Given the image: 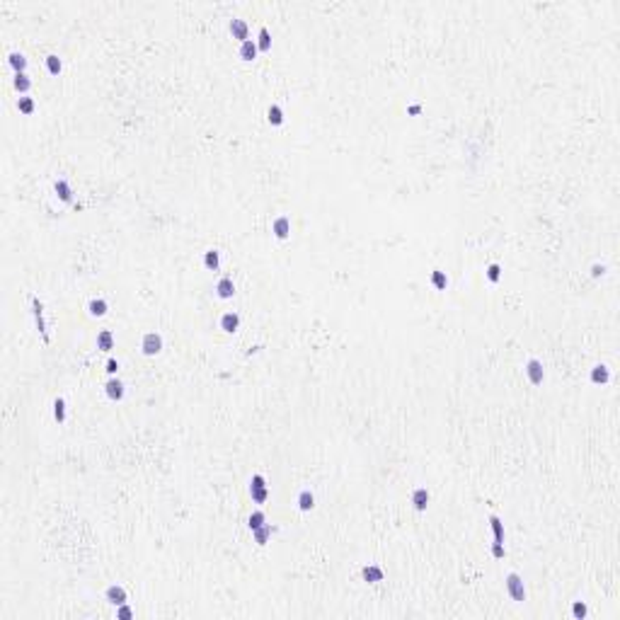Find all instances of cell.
I'll return each mask as SVG.
<instances>
[{
  "label": "cell",
  "instance_id": "6da1fadb",
  "mask_svg": "<svg viewBox=\"0 0 620 620\" xmlns=\"http://www.w3.org/2000/svg\"><path fill=\"white\" fill-rule=\"evenodd\" d=\"M250 497L255 504H264L269 499V487H267V480H264L262 473H255L250 480Z\"/></svg>",
  "mask_w": 620,
  "mask_h": 620
},
{
  "label": "cell",
  "instance_id": "7a4b0ae2",
  "mask_svg": "<svg viewBox=\"0 0 620 620\" xmlns=\"http://www.w3.org/2000/svg\"><path fill=\"white\" fill-rule=\"evenodd\" d=\"M506 591L514 601H526V586H523V579L518 577L516 572L506 574Z\"/></svg>",
  "mask_w": 620,
  "mask_h": 620
},
{
  "label": "cell",
  "instance_id": "3957f363",
  "mask_svg": "<svg viewBox=\"0 0 620 620\" xmlns=\"http://www.w3.org/2000/svg\"><path fill=\"white\" fill-rule=\"evenodd\" d=\"M141 351L145 356H155L162 351V337L158 332H145L143 340H141Z\"/></svg>",
  "mask_w": 620,
  "mask_h": 620
},
{
  "label": "cell",
  "instance_id": "277c9868",
  "mask_svg": "<svg viewBox=\"0 0 620 620\" xmlns=\"http://www.w3.org/2000/svg\"><path fill=\"white\" fill-rule=\"evenodd\" d=\"M526 375H528V381L533 383V385H540L543 383V378H545V368H543V364L538 361V359H528L526 361Z\"/></svg>",
  "mask_w": 620,
  "mask_h": 620
},
{
  "label": "cell",
  "instance_id": "5b68a950",
  "mask_svg": "<svg viewBox=\"0 0 620 620\" xmlns=\"http://www.w3.org/2000/svg\"><path fill=\"white\" fill-rule=\"evenodd\" d=\"M228 29H230V34H233V39H240V44L250 39V25H247L245 20H238V17L230 20Z\"/></svg>",
  "mask_w": 620,
  "mask_h": 620
},
{
  "label": "cell",
  "instance_id": "8992f818",
  "mask_svg": "<svg viewBox=\"0 0 620 620\" xmlns=\"http://www.w3.org/2000/svg\"><path fill=\"white\" fill-rule=\"evenodd\" d=\"M104 392H107V398H109V400H114V402H117V400L124 398L126 388H124V383H121L117 375H111L109 381L104 383Z\"/></svg>",
  "mask_w": 620,
  "mask_h": 620
},
{
  "label": "cell",
  "instance_id": "52a82bcc",
  "mask_svg": "<svg viewBox=\"0 0 620 620\" xmlns=\"http://www.w3.org/2000/svg\"><path fill=\"white\" fill-rule=\"evenodd\" d=\"M272 233L279 240H286L291 235V218L289 216H276L272 223Z\"/></svg>",
  "mask_w": 620,
  "mask_h": 620
},
{
  "label": "cell",
  "instance_id": "ba28073f",
  "mask_svg": "<svg viewBox=\"0 0 620 620\" xmlns=\"http://www.w3.org/2000/svg\"><path fill=\"white\" fill-rule=\"evenodd\" d=\"M104 596H107V601H109L111 606H121V603H126V598H128L126 589H124L121 584H111V586H107Z\"/></svg>",
  "mask_w": 620,
  "mask_h": 620
},
{
  "label": "cell",
  "instance_id": "9c48e42d",
  "mask_svg": "<svg viewBox=\"0 0 620 620\" xmlns=\"http://www.w3.org/2000/svg\"><path fill=\"white\" fill-rule=\"evenodd\" d=\"M429 499H431V494H429L426 487H415V490H412V504H415L417 511H426Z\"/></svg>",
  "mask_w": 620,
  "mask_h": 620
},
{
  "label": "cell",
  "instance_id": "30bf717a",
  "mask_svg": "<svg viewBox=\"0 0 620 620\" xmlns=\"http://www.w3.org/2000/svg\"><path fill=\"white\" fill-rule=\"evenodd\" d=\"M216 296L223 298V300H228V298L235 296V284H233V279L223 276V279L216 284Z\"/></svg>",
  "mask_w": 620,
  "mask_h": 620
},
{
  "label": "cell",
  "instance_id": "8fae6325",
  "mask_svg": "<svg viewBox=\"0 0 620 620\" xmlns=\"http://www.w3.org/2000/svg\"><path fill=\"white\" fill-rule=\"evenodd\" d=\"M591 383H596V385H606V383L611 381V371H608V366L603 364H596L594 368H591Z\"/></svg>",
  "mask_w": 620,
  "mask_h": 620
},
{
  "label": "cell",
  "instance_id": "7c38bea8",
  "mask_svg": "<svg viewBox=\"0 0 620 620\" xmlns=\"http://www.w3.org/2000/svg\"><path fill=\"white\" fill-rule=\"evenodd\" d=\"M361 577H364V581H368V584H378V581H383V569L378 567V565H366L364 569H361Z\"/></svg>",
  "mask_w": 620,
  "mask_h": 620
},
{
  "label": "cell",
  "instance_id": "4fadbf2b",
  "mask_svg": "<svg viewBox=\"0 0 620 620\" xmlns=\"http://www.w3.org/2000/svg\"><path fill=\"white\" fill-rule=\"evenodd\" d=\"M238 327H240V315L238 313L230 310V313L221 315V330L223 332H230V334H233V332H238Z\"/></svg>",
  "mask_w": 620,
  "mask_h": 620
},
{
  "label": "cell",
  "instance_id": "5bb4252c",
  "mask_svg": "<svg viewBox=\"0 0 620 620\" xmlns=\"http://www.w3.org/2000/svg\"><path fill=\"white\" fill-rule=\"evenodd\" d=\"M53 189H56V194H59V199L63 201V204H70V201H73V189H70L68 179H56Z\"/></svg>",
  "mask_w": 620,
  "mask_h": 620
},
{
  "label": "cell",
  "instance_id": "9a60e30c",
  "mask_svg": "<svg viewBox=\"0 0 620 620\" xmlns=\"http://www.w3.org/2000/svg\"><path fill=\"white\" fill-rule=\"evenodd\" d=\"M240 59L242 61H255L257 53H259V49H257V42L255 39H247V42L240 44Z\"/></svg>",
  "mask_w": 620,
  "mask_h": 620
},
{
  "label": "cell",
  "instance_id": "2e32d148",
  "mask_svg": "<svg viewBox=\"0 0 620 620\" xmlns=\"http://www.w3.org/2000/svg\"><path fill=\"white\" fill-rule=\"evenodd\" d=\"M296 504H298V509L300 511H313L315 509V494L310 492V490H300Z\"/></svg>",
  "mask_w": 620,
  "mask_h": 620
},
{
  "label": "cell",
  "instance_id": "e0dca14e",
  "mask_svg": "<svg viewBox=\"0 0 620 620\" xmlns=\"http://www.w3.org/2000/svg\"><path fill=\"white\" fill-rule=\"evenodd\" d=\"M32 308H34V320H36V327H39V332L44 334V340H49V334H46V323H44V306L39 298H32Z\"/></svg>",
  "mask_w": 620,
  "mask_h": 620
},
{
  "label": "cell",
  "instance_id": "ac0fdd59",
  "mask_svg": "<svg viewBox=\"0 0 620 620\" xmlns=\"http://www.w3.org/2000/svg\"><path fill=\"white\" fill-rule=\"evenodd\" d=\"M97 349H100V351H111V349H114V332L111 330H100V334H97Z\"/></svg>",
  "mask_w": 620,
  "mask_h": 620
},
{
  "label": "cell",
  "instance_id": "d6986e66",
  "mask_svg": "<svg viewBox=\"0 0 620 620\" xmlns=\"http://www.w3.org/2000/svg\"><path fill=\"white\" fill-rule=\"evenodd\" d=\"M8 63H10V68L15 70V73H27V59H25V53L12 51V53L8 56Z\"/></svg>",
  "mask_w": 620,
  "mask_h": 620
},
{
  "label": "cell",
  "instance_id": "ffe728a7",
  "mask_svg": "<svg viewBox=\"0 0 620 620\" xmlns=\"http://www.w3.org/2000/svg\"><path fill=\"white\" fill-rule=\"evenodd\" d=\"M12 85H15V90H17L20 95H27L29 92V87H32V78L27 76V73H15Z\"/></svg>",
  "mask_w": 620,
  "mask_h": 620
},
{
  "label": "cell",
  "instance_id": "44dd1931",
  "mask_svg": "<svg viewBox=\"0 0 620 620\" xmlns=\"http://www.w3.org/2000/svg\"><path fill=\"white\" fill-rule=\"evenodd\" d=\"M204 267L209 272H216L221 267V252L218 250H206L204 252Z\"/></svg>",
  "mask_w": 620,
  "mask_h": 620
},
{
  "label": "cell",
  "instance_id": "7402d4cb",
  "mask_svg": "<svg viewBox=\"0 0 620 620\" xmlns=\"http://www.w3.org/2000/svg\"><path fill=\"white\" fill-rule=\"evenodd\" d=\"M267 121H269L272 126H281V124H284V109H281L279 104H269V109H267Z\"/></svg>",
  "mask_w": 620,
  "mask_h": 620
},
{
  "label": "cell",
  "instance_id": "603a6c76",
  "mask_svg": "<svg viewBox=\"0 0 620 620\" xmlns=\"http://www.w3.org/2000/svg\"><path fill=\"white\" fill-rule=\"evenodd\" d=\"M490 526H492V533H494V543L504 545V523H501V518L497 514L490 516Z\"/></svg>",
  "mask_w": 620,
  "mask_h": 620
},
{
  "label": "cell",
  "instance_id": "cb8c5ba5",
  "mask_svg": "<svg viewBox=\"0 0 620 620\" xmlns=\"http://www.w3.org/2000/svg\"><path fill=\"white\" fill-rule=\"evenodd\" d=\"M274 533L272 523H264V526H259L257 531H252V538H255L257 545H267V540H269V535Z\"/></svg>",
  "mask_w": 620,
  "mask_h": 620
},
{
  "label": "cell",
  "instance_id": "d4e9b609",
  "mask_svg": "<svg viewBox=\"0 0 620 620\" xmlns=\"http://www.w3.org/2000/svg\"><path fill=\"white\" fill-rule=\"evenodd\" d=\"M87 310H90L95 317H102V315H107L109 306H107V300H104V298H92V300H90V306H87Z\"/></svg>",
  "mask_w": 620,
  "mask_h": 620
},
{
  "label": "cell",
  "instance_id": "484cf974",
  "mask_svg": "<svg viewBox=\"0 0 620 620\" xmlns=\"http://www.w3.org/2000/svg\"><path fill=\"white\" fill-rule=\"evenodd\" d=\"M431 286L436 291H446V286H448V276H446V272H441V269H434V272H431Z\"/></svg>",
  "mask_w": 620,
  "mask_h": 620
},
{
  "label": "cell",
  "instance_id": "4316f807",
  "mask_svg": "<svg viewBox=\"0 0 620 620\" xmlns=\"http://www.w3.org/2000/svg\"><path fill=\"white\" fill-rule=\"evenodd\" d=\"M257 49H259V51H269V49H272V34H269V29H267V27H259Z\"/></svg>",
  "mask_w": 620,
  "mask_h": 620
},
{
  "label": "cell",
  "instance_id": "83f0119b",
  "mask_svg": "<svg viewBox=\"0 0 620 620\" xmlns=\"http://www.w3.org/2000/svg\"><path fill=\"white\" fill-rule=\"evenodd\" d=\"M53 419H56L59 424H63V422H66V400H63V398L53 400Z\"/></svg>",
  "mask_w": 620,
  "mask_h": 620
},
{
  "label": "cell",
  "instance_id": "f1b7e54d",
  "mask_svg": "<svg viewBox=\"0 0 620 620\" xmlns=\"http://www.w3.org/2000/svg\"><path fill=\"white\" fill-rule=\"evenodd\" d=\"M267 523V516H264V511H252L250 514V518H247V526H250V531H257L259 526H264Z\"/></svg>",
  "mask_w": 620,
  "mask_h": 620
},
{
  "label": "cell",
  "instance_id": "f546056e",
  "mask_svg": "<svg viewBox=\"0 0 620 620\" xmlns=\"http://www.w3.org/2000/svg\"><path fill=\"white\" fill-rule=\"evenodd\" d=\"M46 70H49L51 76H59L61 70H63V63H61V59L56 56V53H49V56H46Z\"/></svg>",
  "mask_w": 620,
  "mask_h": 620
},
{
  "label": "cell",
  "instance_id": "4dcf8cb0",
  "mask_svg": "<svg viewBox=\"0 0 620 620\" xmlns=\"http://www.w3.org/2000/svg\"><path fill=\"white\" fill-rule=\"evenodd\" d=\"M34 107H36V102L32 100V97H20L17 100V109H20V114H32L34 111Z\"/></svg>",
  "mask_w": 620,
  "mask_h": 620
},
{
  "label": "cell",
  "instance_id": "1f68e13d",
  "mask_svg": "<svg viewBox=\"0 0 620 620\" xmlns=\"http://www.w3.org/2000/svg\"><path fill=\"white\" fill-rule=\"evenodd\" d=\"M487 279L492 281V284H497V281L501 279V267L497 262H492L490 267H487Z\"/></svg>",
  "mask_w": 620,
  "mask_h": 620
},
{
  "label": "cell",
  "instance_id": "d6a6232c",
  "mask_svg": "<svg viewBox=\"0 0 620 620\" xmlns=\"http://www.w3.org/2000/svg\"><path fill=\"white\" fill-rule=\"evenodd\" d=\"M586 603H581V601H574V606H572V615L574 618H586Z\"/></svg>",
  "mask_w": 620,
  "mask_h": 620
},
{
  "label": "cell",
  "instance_id": "836d02e7",
  "mask_svg": "<svg viewBox=\"0 0 620 620\" xmlns=\"http://www.w3.org/2000/svg\"><path fill=\"white\" fill-rule=\"evenodd\" d=\"M134 615V611L128 608L126 603H121V606H117V618H121V620H126V618H131Z\"/></svg>",
  "mask_w": 620,
  "mask_h": 620
},
{
  "label": "cell",
  "instance_id": "e575fe53",
  "mask_svg": "<svg viewBox=\"0 0 620 620\" xmlns=\"http://www.w3.org/2000/svg\"><path fill=\"white\" fill-rule=\"evenodd\" d=\"M104 371L109 375H117V371H119V361L117 359H107V366H104Z\"/></svg>",
  "mask_w": 620,
  "mask_h": 620
},
{
  "label": "cell",
  "instance_id": "d590c367",
  "mask_svg": "<svg viewBox=\"0 0 620 620\" xmlns=\"http://www.w3.org/2000/svg\"><path fill=\"white\" fill-rule=\"evenodd\" d=\"M492 555L497 557V560H501V557L506 555V548H504L501 543H492Z\"/></svg>",
  "mask_w": 620,
  "mask_h": 620
},
{
  "label": "cell",
  "instance_id": "8d00e7d4",
  "mask_svg": "<svg viewBox=\"0 0 620 620\" xmlns=\"http://www.w3.org/2000/svg\"><path fill=\"white\" fill-rule=\"evenodd\" d=\"M603 274H606V267H603V264H594V267H591V276H594V279H598V276H603Z\"/></svg>",
  "mask_w": 620,
  "mask_h": 620
},
{
  "label": "cell",
  "instance_id": "74e56055",
  "mask_svg": "<svg viewBox=\"0 0 620 620\" xmlns=\"http://www.w3.org/2000/svg\"><path fill=\"white\" fill-rule=\"evenodd\" d=\"M419 111H422V104H417V102H415V104H409V107H407V114H412V117H417Z\"/></svg>",
  "mask_w": 620,
  "mask_h": 620
}]
</instances>
